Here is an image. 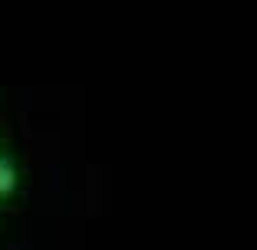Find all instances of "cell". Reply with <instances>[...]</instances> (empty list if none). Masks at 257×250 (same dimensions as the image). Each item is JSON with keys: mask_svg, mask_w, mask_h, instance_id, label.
Segmentation results:
<instances>
[{"mask_svg": "<svg viewBox=\"0 0 257 250\" xmlns=\"http://www.w3.org/2000/svg\"><path fill=\"white\" fill-rule=\"evenodd\" d=\"M10 181H14V178H10V171L0 165V191H7V188H10Z\"/></svg>", "mask_w": 257, "mask_h": 250, "instance_id": "6da1fadb", "label": "cell"}]
</instances>
